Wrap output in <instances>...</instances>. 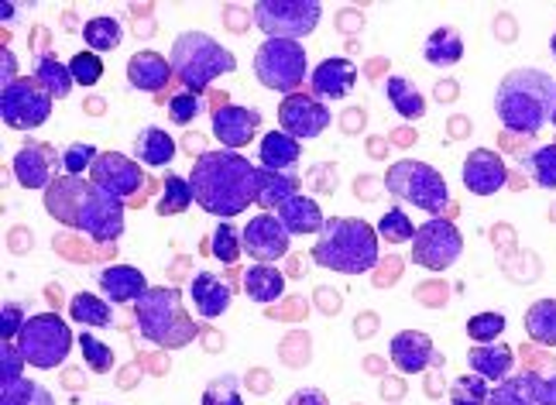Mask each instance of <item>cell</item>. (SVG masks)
<instances>
[{
  "mask_svg": "<svg viewBox=\"0 0 556 405\" xmlns=\"http://www.w3.org/2000/svg\"><path fill=\"white\" fill-rule=\"evenodd\" d=\"M124 200L79 176H55L46 189V210L52 217L100 244H111L124 233Z\"/></svg>",
  "mask_w": 556,
  "mask_h": 405,
  "instance_id": "obj_1",
  "label": "cell"
},
{
  "mask_svg": "<svg viewBox=\"0 0 556 405\" xmlns=\"http://www.w3.org/2000/svg\"><path fill=\"white\" fill-rule=\"evenodd\" d=\"M254 176H258V168L251 159L220 148V152H203L192 162V173L186 179L203 213L230 220L254 203Z\"/></svg>",
  "mask_w": 556,
  "mask_h": 405,
  "instance_id": "obj_2",
  "label": "cell"
},
{
  "mask_svg": "<svg viewBox=\"0 0 556 405\" xmlns=\"http://www.w3.org/2000/svg\"><path fill=\"white\" fill-rule=\"evenodd\" d=\"M556 106V79L546 69H511L502 76L495 93V114L511 135H540L553 121Z\"/></svg>",
  "mask_w": 556,
  "mask_h": 405,
  "instance_id": "obj_3",
  "label": "cell"
},
{
  "mask_svg": "<svg viewBox=\"0 0 556 405\" xmlns=\"http://www.w3.org/2000/svg\"><path fill=\"white\" fill-rule=\"evenodd\" d=\"M378 230L357 217H330L316 233L313 262L337 275H368L378 265Z\"/></svg>",
  "mask_w": 556,
  "mask_h": 405,
  "instance_id": "obj_4",
  "label": "cell"
},
{
  "mask_svg": "<svg viewBox=\"0 0 556 405\" xmlns=\"http://www.w3.org/2000/svg\"><path fill=\"white\" fill-rule=\"evenodd\" d=\"M135 319L148 344H155L162 351H179L200 337V324H192V316L186 313L182 303V292L173 286L148 289L135 303Z\"/></svg>",
  "mask_w": 556,
  "mask_h": 405,
  "instance_id": "obj_5",
  "label": "cell"
},
{
  "mask_svg": "<svg viewBox=\"0 0 556 405\" xmlns=\"http://www.w3.org/2000/svg\"><path fill=\"white\" fill-rule=\"evenodd\" d=\"M173 73L182 83L186 93L203 97L210 83H217L220 76L238 69V59L230 49H224L217 38L206 31H182L173 41Z\"/></svg>",
  "mask_w": 556,
  "mask_h": 405,
  "instance_id": "obj_6",
  "label": "cell"
},
{
  "mask_svg": "<svg viewBox=\"0 0 556 405\" xmlns=\"http://www.w3.org/2000/svg\"><path fill=\"white\" fill-rule=\"evenodd\" d=\"M384 189L402 200V203H413L419 206L422 213H440L451 206V186L440 176V168L426 165L419 159H399L389 165V173H384Z\"/></svg>",
  "mask_w": 556,
  "mask_h": 405,
  "instance_id": "obj_7",
  "label": "cell"
},
{
  "mask_svg": "<svg viewBox=\"0 0 556 405\" xmlns=\"http://www.w3.org/2000/svg\"><path fill=\"white\" fill-rule=\"evenodd\" d=\"M254 76L265 90L292 97L299 87L309 79V62L303 41H289V38H265L258 52H254Z\"/></svg>",
  "mask_w": 556,
  "mask_h": 405,
  "instance_id": "obj_8",
  "label": "cell"
},
{
  "mask_svg": "<svg viewBox=\"0 0 556 405\" xmlns=\"http://www.w3.org/2000/svg\"><path fill=\"white\" fill-rule=\"evenodd\" d=\"M14 344L31 368L52 371L59 365H66L76 337H73L70 324H62L59 313H35V316H28V324L21 327Z\"/></svg>",
  "mask_w": 556,
  "mask_h": 405,
  "instance_id": "obj_9",
  "label": "cell"
},
{
  "mask_svg": "<svg viewBox=\"0 0 556 405\" xmlns=\"http://www.w3.org/2000/svg\"><path fill=\"white\" fill-rule=\"evenodd\" d=\"M324 8L316 0H262L254 4V25L265 31V38H289L303 41L316 31Z\"/></svg>",
  "mask_w": 556,
  "mask_h": 405,
  "instance_id": "obj_10",
  "label": "cell"
},
{
  "mask_svg": "<svg viewBox=\"0 0 556 405\" xmlns=\"http://www.w3.org/2000/svg\"><path fill=\"white\" fill-rule=\"evenodd\" d=\"M464 254V233L457 230L454 220L446 217H430L413 241V262L426 271H446L460 262Z\"/></svg>",
  "mask_w": 556,
  "mask_h": 405,
  "instance_id": "obj_11",
  "label": "cell"
},
{
  "mask_svg": "<svg viewBox=\"0 0 556 405\" xmlns=\"http://www.w3.org/2000/svg\"><path fill=\"white\" fill-rule=\"evenodd\" d=\"M0 117L11 131H35L52 117V97L31 76H21L0 90Z\"/></svg>",
  "mask_w": 556,
  "mask_h": 405,
  "instance_id": "obj_12",
  "label": "cell"
},
{
  "mask_svg": "<svg viewBox=\"0 0 556 405\" xmlns=\"http://www.w3.org/2000/svg\"><path fill=\"white\" fill-rule=\"evenodd\" d=\"M90 182L124 200L127 206H141L148 200V186H152L144 179V168L121 152H100V159L90 168Z\"/></svg>",
  "mask_w": 556,
  "mask_h": 405,
  "instance_id": "obj_13",
  "label": "cell"
},
{
  "mask_svg": "<svg viewBox=\"0 0 556 405\" xmlns=\"http://www.w3.org/2000/svg\"><path fill=\"white\" fill-rule=\"evenodd\" d=\"M333 114L327 103H319L313 93H292L282 97L278 103V127L286 135H292L295 141H313L330 127Z\"/></svg>",
  "mask_w": 556,
  "mask_h": 405,
  "instance_id": "obj_14",
  "label": "cell"
},
{
  "mask_svg": "<svg viewBox=\"0 0 556 405\" xmlns=\"http://www.w3.org/2000/svg\"><path fill=\"white\" fill-rule=\"evenodd\" d=\"M241 244L258 265H271L278 258H286L289 244H292V233L286 230V224L275 217V213H258L251 217L241 230Z\"/></svg>",
  "mask_w": 556,
  "mask_h": 405,
  "instance_id": "obj_15",
  "label": "cell"
},
{
  "mask_svg": "<svg viewBox=\"0 0 556 405\" xmlns=\"http://www.w3.org/2000/svg\"><path fill=\"white\" fill-rule=\"evenodd\" d=\"M258 127H262V111H254V106H238L230 100L213 106V114H210V131L227 152H241L244 144H251L254 135H258Z\"/></svg>",
  "mask_w": 556,
  "mask_h": 405,
  "instance_id": "obj_16",
  "label": "cell"
},
{
  "mask_svg": "<svg viewBox=\"0 0 556 405\" xmlns=\"http://www.w3.org/2000/svg\"><path fill=\"white\" fill-rule=\"evenodd\" d=\"M460 179L470 197H495L508 182V165L498 152H491V148H475V152L464 159Z\"/></svg>",
  "mask_w": 556,
  "mask_h": 405,
  "instance_id": "obj_17",
  "label": "cell"
},
{
  "mask_svg": "<svg viewBox=\"0 0 556 405\" xmlns=\"http://www.w3.org/2000/svg\"><path fill=\"white\" fill-rule=\"evenodd\" d=\"M389 354H392V365L402 375H422L426 368L440 365L433 337L422 333V330H402V333H395L392 344H389Z\"/></svg>",
  "mask_w": 556,
  "mask_h": 405,
  "instance_id": "obj_18",
  "label": "cell"
},
{
  "mask_svg": "<svg viewBox=\"0 0 556 405\" xmlns=\"http://www.w3.org/2000/svg\"><path fill=\"white\" fill-rule=\"evenodd\" d=\"M55 152L49 144H38V141H28V144H21L17 148V155H14V179L25 186V189H46L55 182Z\"/></svg>",
  "mask_w": 556,
  "mask_h": 405,
  "instance_id": "obj_19",
  "label": "cell"
},
{
  "mask_svg": "<svg viewBox=\"0 0 556 405\" xmlns=\"http://www.w3.org/2000/svg\"><path fill=\"white\" fill-rule=\"evenodd\" d=\"M357 87V66L351 59H324L319 66L309 73V90L316 100H344Z\"/></svg>",
  "mask_w": 556,
  "mask_h": 405,
  "instance_id": "obj_20",
  "label": "cell"
},
{
  "mask_svg": "<svg viewBox=\"0 0 556 405\" xmlns=\"http://www.w3.org/2000/svg\"><path fill=\"white\" fill-rule=\"evenodd\" d=\"M173 79H176L173 62L159 52H152V49L135 52L131 62H127V83L141 93H162Z\"/></svg>",
  "mask_w": 556,
  "mask_h": 405,
  "instance_id": "obj_21",
  "label": "cell"
},
{
  "mask_svg": "<svg viewBox=\"0 0 556 405\" xmlns=\"http://www.w3.org/2000/svg\"><path fill=\"white\" fill-rule=\"evenodd\" d=\"M189 300L203 319H217L230 309L233 292H230V282H224L217 271H200V275H192V282H189Z\"/></svg>",
  "mask_w": 556,
  "mask_h": 405,
  "instance_id": "obj_22",
  "label": "cell"
},
{
  "mask_svg": "<svg viewBox=\"0 0 556 405\" xmlns=\"http://www.w3.org/2000/svg\"><path fill=\"white\" fill-rule=\"evenodd\" d=\"M100 289L111 303H138L141 295L152 289L144 282V271L135 268V265H111L100 271Z\"/></svg>",
  "mask_w": 556,
  "mask_h": 405,
  "instance_id": "obj_23",
  "label": "cell"
},
{
  "mask_svg": "<svg viewBox=\"0 0 556 405\" xmlns=\"http://www.w3.org/2000/svg\"><path fill=\"white\" fill-rule=\"evenodd\" d=\"M303 159V141H295L292 135H286L282 127L278 131H268L258 141V168H271V173H292Z\"/></svg>",
  "mask_w": 556,
  "mask_h": 405,
  "instance_id": "obj_24",
  "label": "cell"
},
{
  "mask_svg": "<svg viewBox=\"0 0 556 405\" xmlns=\"http://www.w3.org/2000/svg\"><path fill=\"white\" fill-rule=\"evenodd\" d=\"M467 365L478 378L502 385L505 378H511V368H516V351L505 344H475L467 351Z\"/></svg>",
  "mask_w": 556,
  "mask_h": 405,
  "instance_id": "obj_25",
  "label": "cell"
},
{
  "mask_svg": "<svg viewBox=\"0 0 556 405\" xmlns=\"http://www.w3.org/2000/svg\"><path fill=\"white\" fill-rule=\"evenodd\" d=\"M295 197H299L295 173H271V168H258V176H254V203H258L262 210L278 213Z\"/></svg>",
  "mask_w": 556,
  "mask_h": 405,
  "instance_id": "obj_26",
  "label": "cell"
},
{
  "mask_svg": "<svg viewBox=\"0 0 556 405\" xmlns=\"http://www.w3.org/2000/svg\"><path fill=\"white\" fill-rule=\"evenodd\" d=\"M31 79L46 90L52 100H66L76 87V79L70 73V62L62 66V59H55L52 52H38L35 66H31Z\"/></svg>",
  "mask_w": 556,
  "mask_h": 405,
  "instance_id": "obj_27",
  "label": "cell"
},
{
  "mask_svg": "<svg viewBox=\"0 0 556 405\" xmlns=\"http://www.w3.org/2000/svg\"><path fill=\"white\" fill-rule=\"evenodd\" d=\"M244 295L251 303H258V306H268L275 300H282L286 295V275L271 268V265H258L254 262L251 268H244Z\"/></svg>",
  "mask_w": 556,
  "mask_h": 405,
  "instance_id": "obj_28",
  "label": "cell"
},
{
  "mask_svg": "<svg viewBox=\"0 0 556 405\" xmlns=\"http://www.w3.org/2000/svg\"><path fill=\"white\" fill-rule=\"evenodd\" d=\"M176 159V141L168 131H162V127H144V131L135 138V162L144 165V168H165L173 165Z\"/></svg>",
  "mask_w": 556,
  "mask_h": 405,
  "instance_id": "obj_29",
  "label": "cell"
},
{
  "mask_svg": "<svg viewBox=\"0 0 556 405\" xmlns=\"http://www.w3.org/2000/svg\"><path fill=\"white\" fill-rule=\"evenodd\" d=\"M275 217L286 224L289 233H319V230H324V224H327L319 203L313 197H303V193H299L295 200H289L282 210L275 213Z\"/></svg>",
  "mask_w": 556,
  "mask_h": 405,
  "instance_id": "obj_30",
  "label": "cell"
},
{
  "mask_svg": "<svg viewBox=\"0 0 556 405\" xmlns=\"http://www.w3.org/2000/svg\"><path fill=\"white\" fill-rule=\"evenodd\" d=\"M384 97H389L392 111L402 121H422L426 117V97L419 93V87L409 76H389V83H384Z\"/></svg>",
  "mask_w": 556,
  "mask_h": 405,
  "instance_id": "obj_31",
  "label": "cell"
},
{
  "mask_svg": "<svg viewBox=\"0 0 556 405\" xmlns=\"http://www.w3.org/2000/svg\"><path fill=\"white\" fill-rule=\"evenodd\" d=\"M422 59L430 62V66L437 69H451L457 66V62L464 59V38L457 28H437L430 38H426V46H422Z\"/></svg>",
  "mask_w": 556,
  "mask_h": 405,
  "instance_id": "obj_32",
  "label": "cell"
},
{
  "mask_svg": "<svg viewBox=\"0 0 556 405\" xmlns=\"http://www.w3.org/2000/svg\"><path fill=\"white\" fill-rule=\"evenodd\" d=\"M70 319L73 324H83L87 330L111 327L114 324L111 300H100V295H90V292H76L70 300Z\"/></svg>",
  "mask_w": 556,
  "mask_h": 405,
  "instance_id": "obj_33",
  "label": "cell"
},
{
  "mask_svg": "<svg viewBox=\"0 0 556 405\" xmlns=\"http://www.w3.org/2000/svg\"><path fill=\"white\" fill-rule=\"evenodd\" d=\"M83 41L90 46V52L103 55V52H114L121 49V41H124V28H121V21L117 17H90L87 25H83Z\"/></svg>",
  "mask_w": 556,
  "mask_h": 405,
  "instance_id": "obj_34",
  "label": "cell"
},
{
  "mask_svg": "<svg viewBox=\"0 0 556 405\" xmlns=\"http://www.w3.org/2000/svg\"><path fill=\"white\" fill-rule=\"evenodd\" d=\"M526 337L543 347H556V300H540L526 309Z\"/></svg>",
  "mask_w": 556,
  "mask_h": 405,
  "instance_id": "obj_35",
  "label": "cell"
},
{
  "mask_svg": "<svg viewBox=\"0 0 556 405\" xmlns=\"http://www.w3.org/2000/svg\"><path fill=\"white\" fill-rule=\"evenodd\" d=\"M0 405H55L52 392L31 378L0 381Z\"/></svg>",
  "mask_w": 556,
  "mask_h": 405,
  "instance_id": "obj_36",
  "label": "cell"
},
{
  "mask_svg": "<svg viewBox=\"0 0 556 405\" xmlns=\"http://www.w3.org/2000/svg\"><path fill=\"white\" fill-rule=\"evenodd\" d=\"M197 197H192V186L182 176H165L162 182V200H159V217H176V213H186Z\"/></svg>",
  "mask_w": 556,
  "mask_h": 405,
  "instance_id": "obj_37",
  "label": "cell"
},
{
  "mask_svg": "<svg viewBox=\"0 0 556 405\" xmlns=\"http://www.w3.org/2000/svg\"><path fill=\"white\" fill-rule=\"evenodd\" d=\"M522 168L540 189H556V144H540L536 152L522 155Z\"/></svg>",
  "mask_w": 556,
  "mask_h": 405,
  "instance_id": "obj_38",
  "label": "cell"
},
{
  "mask_svg": "<svg viewBox=\"0 0 556 405\" xmlns=\"http://www.w3.org/2000/svg\"><path fill=\"white\" fill-rule=\"evenodd\" d=\"M378 238L381 241H389V244H405V241H416V224L409 220V213H405L402 206H392L389 213H381V220H378Z\"/></svg>",
  "mask_w": 556,
  "mask_h": 405,
  "instance_id": "obj_39",
  "label": "cell"
},
{
  "mask_svg": "<svg viewBox=\"0 0 556 405\" xmlns=\"http://www.w3.org/2000/svg\"><path fill=\"white\" fill-rule=\"evenodd\" d=\"M488 405H536V398H532V371L505 378L498 389H491Z\"/></svg>",
  "mask_w": 556,
  "mask_h": 405,
  "instance_id": "obj_40",
  "label": "cell"
},
{
  "mask_svg": "<svg viewBox=\"0 0 556 405\" xmlns=\"http://www.w3.org/2000/svg\"><path fill=\"white\" fill-rule=\"evenodd\" d=\"M491 402V389L488 381L478 375H460L451 385V405H488Z\"/></svg>",
  "mask_w": 556,
  "mask_h": 405,
  "instance_id": "obj_41",
  "label": "cell"
},
{
  "mask_svg": "<svg viewBox=\"0 0 556 405\" xmlns=\"http://www.w3.org/2000/svg\"><path fill=\"white\" fill-rule=\"evenodd\" d=\"M210 251H213V258H217V262L233 265V262L241 258V251H244V244H241V230H238V227H230V220H224L217 230H213V244H210Z\"/></svg>",
  "mask_w": 556,
  "mask_h": 405,
  "instance_id": "obj_42",
  "label": "cell"
},
{
  "mask_svg": "<svg viewBox=\"0 0 556 405\" xmlns=\"http://www.w3.org/2000/svg\"><path fill=\"white\" fill-rule=\"evenodd\" d=\"M79 351H83V360H87V368L97 371V375H106V371H114V351L103 344V340H97L90 330L87 333H79Z\"/></svg>",
  "mask_w": 556,
  "mask_h": 405,
  "instance_id": "obj_43",
  "label": "cell"
},
{
  "mask_svg": "<svg viewBox=\"0 0 556 405\" xmlns=\"http://www.w3.org/2000/svg\"><path fill=\"white\" fill-rule=\"evenodd\" d=\"M505 316L502 313H478L467 319V337L475 340V344H495V340L505 333Z\"/></svg>",
  "mask_w": 556,
  "mask_h": 405,
  "instance_id": "obj_44",
  "label": "cell"
},
{
  "mask_svg": "<svg viewBox=\"0 0 556 405\" xmlns=\"http://www.w3.org/2000/svg\"><path fill=\"white\" fill-rule=\"evenodd\" d=\"M203 405H244L241 398V381L233 375H220L213 378L203 389Z\"/></svg>",
  "mask_w": 556,
  "mask_h": 405,
  "instance_id": "obj_45",
  "label": "cell"
},
{
  "mask_svg": "<svg viewBox=\"0 0 556 405\" xmlns=\"http://www.w3.org/2000/svg\"><path fill=\"white\" fill-rule=\"evenodd\" d=\"M70 73L79 87H97V83L103 79V59L97 52H76L70 59Z\"/></svg>",
  "mask_w": 556,
  "mask_h": 405,
  "instance_id": "obj_46",
  "label": "cell"
},
{
  "mask_svg": "<svg viewBox=\"0 0 556 405\" xmlns=\"http://www.w3.org/2000/svg\"><path fill=\"white\" fill-rule=\"evenodd\" d=\"M97 159H100V152L93 144L76 141V144L66 148V152H62V168H66V176H83V173H90Z\"/></svg>",
  "mask_w": 556,
  "mask_h": 405,
  "instance_id": "obj_47",
  "label": "cell"
},
{
  "mask_svg": "<svg viewBox=\"0 0 556 405\" xmlns=\"http://www.w3.org/2000/svg\"><path fill=\"white\" fill-rule=\"evenodd\" d=\"M203 97H197V93H173L168 97V117H173V124H179V127H186V124H192L200 114H203Z\"/></svg>",
  "mask_w": 556,
  "mask_h": 405,
  "instance_id": "obj_48",
  "label": "cell"
},
{
  "mask_svg": "<svg viewBox=\"0 0 556 405\" xmlns=\"http://www.w3.org/2000/svg\"><path fill=\"white\" fill-rule=\"evenodd\" d=\"M28 324V316H25V306L21 303H4V313H0V340H17L21 327Z\"/></svg>",
  "mask_w": 556,
  "mask_h": 405,
  "instance_id": "obj_49",
  "label": "cell"
},
{
  "mask_svg": "<svg viewBox=\"0 0 556 405\" xmlns=\"http://www.w3.org/2000/svg\"><path fill=\"white\" fill-rule=\"evenodd\" d=\"M25 365H28V360L21 357L17 344H14V340H8V344L0 347V381H14V378H25V375H21V371H25Z\"/></svg>",
  "mask_w": 556,
  "mask_h": 405,
  "instance_id": "obj_50",
  "label": "cell"
},
{
  "mask_svg": "<svg viewBox=\"0 0 556 405\" xmlns=\"http://www.w3.org/2000/svg\"><path fill=\"white\" fill-rule=\"evenodd\" d=\"M532 398H536V405H556V375L553 378L532 375Z\"/></svg>",
  "mask_w": 556,
  "mask_h": 405,
  "instance_id": "obj_51",
  "label": "cell"
},
{
  "mask_svg": "<svg viewBox=\"0 0 556 405\" xmlns=\"http://www.w3.org/2000/svg\"><path fill=\"white\" fill-rule=\"evenodd\" d=\"M286 405H330V398L319 392V389H299V392L289 395Z\"/></svg>",
  "mask_w": 556,
  "mask_h": 405,
  "instance_id": "obj_52",
  "label": "cell"
},
{
  "mask_svg": "<svg viewBox=\"0 0 556 405\" xmlns=\"http://www.w3.org/2000/svg\"><path fill=\"white\" fill-rule=\"evenodd\" d=\"M0 73H4V87H11L14 79H21V76H17V59H14L11 49L0 52Z\"/></svg>",
  "mask_w": 556,
  "mask_h": 405,
  "instance_id": "obj_53",
  "label": "cell"
},
{
  "mask_svg": "<svg viewBox=\"0 0 556 405\" xmlns=\"http://www.w3.org/2000/svg\"><path fill=\"white\" fill-rule=\"evenodd\" d=\"M17 14V8L14 4H4V8H0V17H4V21H11Z\"/></svg>",
  "mask_w": 556,
  "mask_h": 405,
  "instance_id": "obj_54",
  "label": "cell"
},
{
  "mask_svg": "<svg viewBox=\"0 0 556 405\" xmlns=\"http://www.w3.org/2000/svg\"><path fill=\"white\" fill-rule=\"evenodd\" d=\"M549 52H553V59H556V31H553V38H549Z\"/></svg>",
  "mask_w": 556,
  "mask_h": 405,
  "instance_id": "obj_55",
  "label": "cell"
},
{
  "mask_svg": "<svg viewBox=\"0 0 556 405\" xmlns=\"http://www.w3.org/2000/svg\"><path fill=\"white\" fill-rule=\"evenodd\" d=\"M549 124H553V127H556V106H553V121H549Z\"/></svg>",
  "mask_w": 556,
  "mask_h": 405,
  "instance_id": "obj_56",
  "label": "cell"
}]
</instances>
